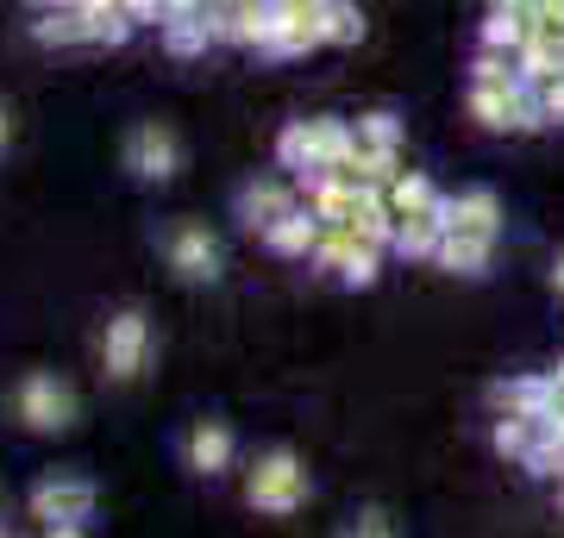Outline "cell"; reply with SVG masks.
<instances>
[{
	"mask_svg": "<svg viewBox=\"0 0 564 538\" xmlns=\"http://www.w3.org/2000/svg\"><path fill=\"white\" fill-rule=\"evenodd\" d=\"M445 232H477V239H502L508 226V207L496 188H458V195H445Z\"/></svg>",
	"mask_w": 564,
	"mask_h": 538,
	"instance_id": "cell-13",
	"label": "cell"
},
{
	"mask_svg": "<svg viewBox=\"0 0 564 538\" xmlns=\"http://www.w3.org/2000/svg\"><path fill=\"white\" fill-rule=\"evenodd\" d=\"M445 244V220L440 213H426V220H402V232H395V257L402 263H433Z\"/></svg>",
	"mask_w": 564,
	"mask_h": 538,
	"instance_id": "cell-23",
	"label": "cell"
},
{
	"mask_svg": "<svg viewBox=\"0 0 564 538\" xmlns=\"http://www.w3.org/2000/svg\"><path fill=\"white\" fill-rule=\"evenodd\" d=\"M214 20H220V44H239V51H270L282 7H276V0H226V7H214Z\"/></svg>",
	"mask_w": 564,
	"mask_h": 538,
	"instance_id": "cell-12",
	"label": "cell"
},
{
	"mask_svg": "<svg viewBox=\"0 0 564 538\" xmlns=\"http://www.w3.org/2000/svg\"><path fill=\"white\" fill-rule=\"evenodd\" d=\"M533 25L552 32V39H564V0H533Z\"/></svg>",
	"mask_w": 564,
	"mask_h": 538,
	"instance_id": "cell-30",
	"label": "cell"
},
{
	"mask_svg": "<svg viewBox=\"0 0 564 538\" xmlns=\"http://www.w3.org/2000/svg\"><path fill=\"white\" fill-rule=\"evenodd\" d=\"M95 358H101V376L113 382V388H132V382L151 370V358H158V326H151V314H144V307H113L107 326H101Z\"/></svg>",
	"mask_w": 564,
	"mask_h": 538,
	"instance_id": "cell-5",
	"label": "cell"
},
{
	"mask_svg": "<svg viewBox=\"0 0 564 538\" xmlns=\"http://www.w3.org/2000/svg\"><path fill=\"white\" fill-rule=\"evenodd\" d=\"M464 113L484 132H540V95L527 81H502V88H464Z\"/></svg>",
	"mask_w": 564,
	"mask_h": 538,
	"instance_id": "cell-10",
	"label": "cell"
},
{
	"mask_svg": "<svg viewBox=\"0 0 564 538\" xmlns=\"http://www.w3.org/2000/svg\"><path fill=\"white\" fill-rule=\"evenodd\" d=\"M339 538H402V532H395V519H389L383 507H358V514L339 526Z\"/></svg>",
	"mask_w": 564,
	"mask_h": 538,
	"instance_id": "cell-28",
	"label": "cell"
},
{
	"mask_svg": "<svg viewBox=\"0 0 564 538\" xmlns=\"http://www.w3.org/2000/svg\"><path fill=\"white\" fill-rule=\"evenodd\" d=\"M321 39H326V44H358V39H364V13H358V0H326V13H321Z\"/></svg>",
	"mask_w": 564,
	"mask_h": 538,
	"instance_id": "cell-26",
	"label": "cell"
},
{
	"mask_svg": "<svg viewBox=\"0 0 564 538\" xmlns=\"http://www.w3.org/2000/svg\"><path fill=\"white\" fill-rule=\"evenodd\" d=\"M558 376L552 370H533V376H508V382H496V414H527V419H540L545 407H558Z\"/></svg>",
	"mask_w": 564,
	"mask_h": 538,
	"instance_id": "cell-15",
	"label": "cell"
},
{
	"mask_svg": "<svg viewBox=\"0 0 564 538\" xmlns=\"http://www.w3.org/2000/svg\"><path fill=\"white\" fill-rule=\"evenodd\" d=\"M158 39H163L170 57H207V44H220V20H214V13H202V20H176V25H163Z\"/></svg>",
	"mask_w": 564,
	"mask_h": 538,
	"instance_id": "cell-22",
	"label": "cell"
},
{
	"mask_svg": "<svg viewBox=\"0 0 564 538\" xmlns=\"http://www.w3.org/2000/svg\"><path fill=\"white\" fill-rule=\"evenodd\" d=\"M358 157V125L339 120V113H314V120H289L276 132V163L295 182L314 176H345Z\"/></svg>",
	"mask_w": 564,
	"mask_h": 538,
	"instance_id": "cell-1",
	"label": "cell"
},
{
	"mask_svg": "<svg viewBox=\"0 0 564 538\" xmlns=\"http://www.w3.org/2000/svg\"><path fill=\"white\" fill-rule=\"evenodd\" d=\"M44 538H88V526H51Z\"/></svg>",
	"mask_w": 564,
	"mask_h": 538,
	"instance_id": "cell-34",
	"label": "cell"
},
{
	"mask_svg": "<svg viewBox=\"0 0 564 538\" xmlns=\"http://www.w3.org/2000/svg\"><path fill=\"white\" fill-rule=\"evenodd\" d=\"M545 282H552V295L564 300V251H552V263H545Z\"/></svg>",
	"mask_w": 564,
	"mask_h": 538,
	"instance_id": "cell-32",
	"label": "cell"
},
{
	"mask_svg": "<svg viewBox=\"0 0 564 538\" xmlns=\"http://www.w3.org/2000/svg\"><path fill=\"white\" fill-rule=\"evenodd\" d=\"M321 239H326V220L321 213H314V207H295V213H289V220H276L270 226V232H263V251H270V257H282V263H314V251H321Z\"/></svg>",
	"mask_w": 564,
	"mask_h": 538,
	"instance_id": "cell-14",
	"label": "cell"
},
{
	"mask_svg": "<svg viewBox=\"0 0 564 538\" xmlns=\"http://www.w3.org/2000/svg\"><path fill=\"white\" fill-rule=\"evenodd\" d=\"M7 419L20 426L25 439H63V432H76V419H82L76 382L57 376V370H20L13 388H7Z\"/></svg>",
	"mask_w": 564,
	"mask_h": 538,
	"instance_id": "cell-2",
	"label": "cell"
},
{
	"mask_svg": "<svg viewBox=\"0 0 564 538\" xmlns=\"http://www.w3.org/2000/svg\"><path fill=\"white\" fill-rule=\"evenodd\" d=\"M502 81H521L514 57H496V51H477L470 57V88H502Z\"/></svg>",
	"mask_w": 564,
	"mask_h": 538,
	"instance_id": "cell-27",
	"label": "cell"
},
{
	"mask_svg": "<svg viewBox=\"0 0 564 538\" xmlns=\"http://www.w3.org/2000/svg\"><path fill=\"white\" fill-rule=\"evenodd\" d=\"M389 207H395V220H426V213H445V195L426 169H402L389 188Z\"/></svg>",
	"mask_w": 564,
	"mask_h": 538,
	"instance_id": "cell-19",
	"label": "cell"
},
{
	"mask_svg": "<svg viewBox=\"0 0 564 538\" xmlns=\"http://www.w3.org/2000/svg\"><path fill=\"white\" fill-rule=\"evenodd\" d=\"M527 39H533V7H489L477 25V51H496V57H521Z\"/></svg>",
	"mask_w": 564,
	"mask_h": 538,
	"instance_id": "cell-16",
	"label": "cell"
},
{
	"mask_svg": "<svg viewBox=\"0 0 564 538\" xmlns=\"http://www.w3.org/2000/svg\"><path fill=\"white\" fill-rule=\"evenodd\" d=\"M13 144V113H7V100H0V151Z\"/></svg>",
	"mask_w": 564,
	"mask_h": 538,
	"instance_id": "cell-33",
	"label": "cell"
},
{
	"mask_svg": "<svg viewBox=\"0 0 564 538\" xmlns=\"http://www.w3.org/2000/svg\"><path fill=\"white\" fill-rule=\"evenodd\" d=\"M158 257L163 270L182 282V288H214V282L226 276V244L220 232L207 220H195V213H170V220L158 226Z\"/></svg>",
	"mask_w": 564,
	"mask_h": 538,
	"instance_id": "cell-4",
	"label": "cell"
},
{
	"mask_svg": "<svg viewBox=\"0 0 564 538\" xmlns=\"http://www.w3.org/2000/svg\"><path fill=\"white\" fill-rule=\"evenodd\" d=\"M402 169H408L402 151H370V144H358V157H351V169H345V176L358 182V188H370V195H389Z\"/></svg>",
	"mask_w": 564,
	"mask_h": 538,
	"instance_id": "cell-21",
	"label": "cell"
},
{
	"mask_svg": "<svg viewBox=\"0 0 564 538\" xmlns=\"http://www.w3.org/2000/svg\"><path fill=\"white\" fill-rule=\"evenodd\" d=\"M95 501H101V488L82 476V470H51V476L32 482L25 507L39 519V532H51V526H88L95 519Z\"/></svg>",
	"mask_w": 564,
	"mask_h": 538,
	"instance_id": "cell-8",
	"label": "cell"
},
{
	"mask_svg": "<svg viewBox=\"0 0 564 538\" xmlns=\"http://www.w3.org/2000/svg\"><path fill=\"white\" fill-rule=\"evenodd\" d=\"M302 207V182L295 176H245L239 188H232V220L251 232V239H263L276 220H289Z\"/></svg>",
	"mask_w": 564,
	"mask_h": 538,
	"instance_id": "cell-11",
	"label": "cell"
},
{
	"mask_svg": "<svg viewBox=\"0 0 564 538\" xmlns=\"http://www.w3.org/2000/svg\"><path fill=\"white\" fill-rule=\"evenodd\" d=\"M120 169L139 188H170V182L188 169V144L170 120H132L120 139Z\"/></svg>",
	"mask_w": 564,
	"mask_h": 538,
	"instance_id": "cell-6",
	"label": "cell"
},
{
	"mask_svg": "<svg viewBox=\"0 0 564 538\" xmlns=\"http://www.w3.org/2000/svg\"><path fill=\"white\" fill-rule=\"evenodd\" d=\"M496 244L502 239H477V232H445V244H440V270L445 276H464V282H484L489 270H496Z\"/></svg>",
	"mask_w": 564,
	"mask_h": 538,
	"instance_id": "cell-18",
	"label": "cell"
},
{
	"mask_svg": "<svg viewBox=\"0 0 564 538\" xmlns=\"http://www.w3.org/2000/svg\"><path fill=\"white\" fill-rule=\"evenodd\" d=\"M32 39H39L44 51H88V44H95V20L57 0V7H39V20H32Z\"/></svg>",
	"mask_w": 564,
	"mask_h": 538,
	"instance_id": "cell-17",
	"label": "cell"
},
{
	"mask_svg": "<svg viewBox=\"0 0 564 538\" xmlns=\"http://www.w3.org/2000/svg\"><path fill=\"white\" fill-rule=\"evenodd\" d=\"M558 501H564V482H558Z\"/></svg>",
	"mask_w": 564,
	"mask_h": 538,
	"instance_id": "cell-37",
	"label": "cell"
},
{
	"mask_svg": "<svg viewBox=\"0 0 564 538\" xmlns=\"http://www.w3.org/2000/svg\"><path fill=\"white\" fill-rule=\"evenodd\" d=\"M120 13L132 25H163V0H120Z\"/></svg>",
	"mask_w": 564,
	"mask_h": 538,
	"instance_id": "cell-31",
	"label": "cell"
},
{
	"mask_svg": "<svg viewBox=\"0 0 564 538\" xmlns=\"http://www.w3.org/2000/svg\"><path fill=\"white\" fill-rule=\"evenodd\" d=\"M358 144H370V151H402V139H408V125L389 113V107H377V113H358Z\"/></svg>",
	"mask_w": 564,
	"mask_h": 538,
	"instance_id": "cell-25",
	"label": "cell"
},
{
	"mask_svg": "<svg viewBox=\"0 0 564 538\" xmlns=\"http://www.w3.org/2000/svg\"><path fill=\"white\" fill-rule=\"evenodd\" d=\"M32 7H57V0H32Z\"/></svg>",
	"mask_w": 564,
	"mask_h": 538,
	"instance_id": "cell-35",
	"label": "cell"
},
{
	"mask_svg": "<svg viewBox=\"0 0 564 538\" xmlns=\"http://www.w3.org/2000/svg\"><path fill=\"white\" fill-rule=\"evenodd\" d=\"M176 463L188 470L195 482H220L239 470V432L226 426L220 414H202V419H188L176 432Z\"/></svg>",
	"mask_w": 564,
	"mask_h": 538,
	"instance_id": "cell-7",
	"label": "cell"
},
{
	"mask_svg": "<svg viewBox=\"0 0 564 538\" xmlns=\"http://www.w3.org/2000/svg\"><path fill=\"white\" fill-rule=\"evenodd\" d=\"M533 439H540V419H527V414H496V426H489V444L514 463L533 451Z\"/></svg>",
	"mask_w": 564,
	"mask_h": 538,
	"instance_id": "cell-24",
	"label": "cell"
},
{
	"mask_svg": "<svg viewBox=\"0 0 564 538\" xmlns=\"http://www.w3.org/2000/svg\"><path fill=\"white\" fill-rule=\"evenodd\" d=\"M533 95H540L545 125H564V76H558V81H545V88H533Z\"/></svg>",
	"mask_w": 564,
	"mask_h": 538,
	"instance_id": "cell-29",
	"label": "cell"
},
{
	"mask_svg": "<svg viewBox=\"0 0 564 538\" xmlns=\"http://www.w3.org/2000/svg\"><path fill=\"white\" fill-rule=\"evenodd\" d=\"M321 282H333V288H377V276H383V251L377 244H364L351 226H326L321 251H314V263H307Z\"/></svg>",
	"mask_w": 564,
	"mask_h": 538,
	"instance_id": "cell-9",
	"label": "cell"
},
{
	"mask_svg": "<svg viewBox=\"0 0 564 538\" xmlns=\"http://www.w3.org/2000/svg\"><path fill=\"white\" fill-rule=\"evenodd\" d=\"M307 501H314V470H307L302 451L263 444L258 458L245 463V507H251V514L289 519V514H302Z\"/></svg>",
	"mask_w": 564,
	"mask_h": 538,
	"instance_id": "cell-3",
	"label": "cell"
},
{
	"mask_svg": "<svg viewBox=\"0 0 564 538\" xmlns=\"http://www.w3.org/2000/svg\"><path fill=\"white\" fill-rule=\"evenodd\" d=\"M351 232H358L364 244H377V251H395V232H402V220H395V207H389V195H370V188H364V200H358V213H351Z\"/></svg>",
	"mask_w": 564,
	"mask_h": 538,
	"instance_id": "cell-20",
	"label": "cell"
},
{
	"mask_svg": "<svg viewBox=\"0 0 564 538\" xmlns=\"http://www.w3.org/2000/svg\"><path fill=\"white\" fill-rule=\"evenodd\" d=\"M0 538H13V532H7V526H0Z\"/></svg>",
	"mask_w": 564,
	"mask_h": 538,
	"instance_id": "cell-36",
	"label": "cell"
}]
</instances>
